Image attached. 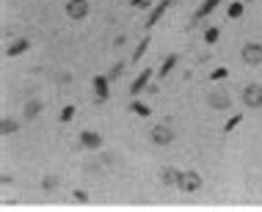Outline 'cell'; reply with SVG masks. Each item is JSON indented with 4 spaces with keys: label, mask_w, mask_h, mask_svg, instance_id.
<instances>
[{
    "label": "cell",
    "mask_w": 262,
    "mask_h": 212,
    "mask_svg": "<svg viewBox=\"0 0 262 212\" xmlns=\"http://www.w3.org/2000/svg\"><path fill=\"white\" fill-rule=\"evenodd\" d=\"M177 187L182 193H196V190H202V174H199V171H179Z\"/></svg>",
    "instance_id": "1"
},
{
    "label": "cell",
    "mask_w": 262,
    "mask_h": 212,
    "mask_svg": "<svg viewBox=\"0 0 262 212\" xmlns=\"http://www.w3.org/2000/svg\"><path fill=\"white\" fill-rule=\"evenodd\" d=\"M240 99H243L245 108H262V85L260 83H248L243 88V94H240Z\"/></svg>",
    "instance_id": "2"
},
{
    "label": "cell",
    "mask_w": 262,
    "mask_h": 212,
    "mask_svg": "<svg viewBox=\"0 0 262 212\" xmlns=\"http://www.w3.org/2000/svg\"><path fill=\"white\" fill-rule=\"evenodd\" d=\"M149 138H152L155 146H169V144H174V130L169 124H155L149 130Z\"/></svg>",
    "instance_id": "3"
},
{
    "label": "cell",
    "mask_w": 262,
    "mask_h": 212,
    "mask_svg": "<svg viewBox=\"0 0 262 212\" xmlns=\"http://www.w3.org/2000/svg\"><path fill=\"white\" fill-rule=\"evenodd\" d=\"M108 97H110V77L97 75L94 77V102H97V105H105Z\"/></svg>",
    "instance_id": "4"
},
{
    "label": "cell",
    "mask_w": 262,
    "mask_h": 212,
    "mask_svg": "<svg viewBox=\"0 0 262 212\" xmlns=\"http://www.w3.org/2000/svg\"><path fill=\"white\" fill-rule=\"evenodd\" d=\"M64 11L69 19H86L88 17V0H67Z\"/></svg>",
    "instance_id": "5"
},
{
    "label": "cell",
    "mask_w": 262,
    "mask_h": 212,
    "mask_svg": "<svg viewBox=\"0 0 262 212\" xmlns=\"http://www.w3.org/2000/svg\"><path fill=\"white\" fill-rule=\"evenodd\" d=\"M240 55H243V61L248 64V66H260V64H262V44L248 42L243 47V52H240Z\"/></svg>",
    "instance_id": "6"
},
{
    "label": "cell",
    "mask_w": 262,
    "mask_h": 212,
    "mask_svg": "<svg viewBox=\"0 0 262 212\" xmlns=\"http://www.w3.org/2000/svg\"><path fill=\"white\" fill-rule=\"evenodd\" d=\"M152 77H155L152 69H144V72H141V75L133 80V85H130V97H138L141 91H146V85L152 83Z\"/></svg>",
    "instance_id": "7"
},
{
    "label": "cell",
    "mask_w": 262,
    "mask_h": 212,
    "mask_svg": "<svg viewBox=\"0 0 262 212\" xmlns=\"http://www.w3.org/2000/svg\"><path fill=\"white\" fill-rule=\"evenodd\" d=\"M171 3H174V0H160V3L155 6V9H149V17H146V28H155V25H157V22L163 19V14L171 9Z\"/></svg>",
    "instance_id": "8"
},
{
    "label": "cell",
    "mask_w": 262,
    "mask_h": 212,
    "mask_svg": "<svg viewBox=\"0 0 262 212\" xmlns=\"http://www.w3.org/2000/svg\"><path fill=\"white\" fill-rule=\"evenodd\" d=\"M102 135L97 132V130H83L80 132V146H86V149H102Z\"/></svg>",
    "instance_id": "9"
},
{
    "label": "cell",
    "mask_w": 262,
    "mask_h": 212,
    "mask_svg": "<svg viewBox=\"0 0 262 212\" xmlns=\"http://www.w3.org/2000/svg\"><path fill=\"white\" fill-rule=\"evenodd\" d=\"M218 3H221V0H202V6H199L196 14H193V22H202L204 17H210L212 11L218 9Z\"/></svg>",
    "instance_id": "10"
},
{
    "label": "cell",
    "mask_w": 262,
    "mask_h": 212,
    "mask_svg": "<svg viewBox=\"0 0 262 212\" xmlns=\"http://www.w3.org/2000/svg\"><path fill=\"white\" fill-rule=\"evenodd\" d=\"M177 61H179V55H166V61L160 64V69L155 72V80H166V77H169V72L177 66Z\"/></svg>",
    "instance_id": "11"
},
{
    "label": "cell",
    "mask_w": 262,
    "mask_h": 212,
    "mask_svg": "<svg viewBox=\"0 0 262 212\" xmlns=\"http://www.w3.org/2000/svg\"><path fill=\"white\" fill-rule=\"evenodd\" d=\"M160 182H163L166 187H177V182H179V168H174V165L163 168V171H160Z\"/></svg>",
    "instance_id": "12"
},
{
    "label": "cell",
    "mask_w": 262,
    "mask_h": 212,
    "mask_svg": "<svg viewBox=\"0 0 262 212\" xmlns=\"http://www.w3.org/2000/svg\"><path fill=\"white\" fill-rule=\"evenodd\" d=\"M28 50H31V42H28V39H17V42L9 44L6 55H9V58H17V55H22V52H28Z\"/></svg>",
    "instance_id": "13"
},
{
    "label": "cell",
    "mask_w": 262,
    "mask_h": 212,
    "mask_svg": "<svg viewBox=\"0 0 262 212\" xmlns=\"http://www.w3.org/2000/svg\"><path fill=\"white\" fill-rule=\"evenodd\" d=\"M245 0H232V3H229V9H227V17L229 19H240L245 14V6H243Z\"/></svg>",
    "instance_id": "14"
},
{
    "label": "cell",
    "mask_w": 262,
    "mask_h": 212,
    "mask_svg": "<svg viewBox=\"0 0 262 212\" xmlns=\"http://www.w3.org/2000/svg\"><path fill=\"white\" fill-rule=\"evenodd\" d=\"M146 50H149V33H146L144 39H141V42H138L136 52H133V55H130V64H138V61H141V58H144V55H146Z\"/></svg>",
    "instance_id": "15"
},
{
    "label": "cell",
    "mask_w": 262,
    "mask_h": 212,
    "mask_svg": "<svg viewBox=\"0 0 262 212\" xmlns=\"http://www.w3.org/2000/svg\"><path fill=\"white\" fill-rule=\"evenodd\" d=\"M210 108H212V111H227V108H229V94H212V97H210Z\"/></svg>",
    "instance_id": "16"
},
{
    "label": "cell",
    "mask_w": 262,
    "mask_h": 212,
    "mask_svg": "<svg viewBox=\"0 0 262 212\" xmlns=\"http://www.w3.org/2000/svg\"><path fill=\"white\" fill-rule=\"evenodd\" d=\"M130 113H136V116H141V119H149V105H144L141 99H133L130 102Z\"/></svg>",
    "instance_id": "17"
},
{
    "label": "cell",
    "mask_w": 262,
    "mask_h": 212,
    "mask_svg": "<svg viewBox=\"0 0 262 212\" xmlns=\"http://www.w3.org/2000/svg\"><path fill=\"white\" fill-rule=\"evenodd\" d=\"M42 113V102L39 99H28V105H25V119L31 121V119H36Z\"/></svg>",
    "instance_id": "18"
},
{
    "label": "cell",
    "mask_w": 262,
    "mask_h": 212,
    "mask_svg": "<svg viewBox=\"0 0 262 212\" xmlns=\"http://www.w3.org/2000/svg\"><path fill=\"white\" fill-rule=\"evenodd\" d=\"M17 130H19V124L14 119H9V116L0 119V132H3V135H11V132H17Z\"/></svg>",
    "instance_id": "19"
},
{
    "label": "cell",
    "mask_w": 262,
    "mask_h": 212,
    "mask_svg": "<svg viewBox=\"0 0 262 212\" xmlns=\"http://www.w3.org/2000/svg\"><path fill=\"white\" fill-rule=\"evenodd\" d=\"M75 113H77V108H75V105H64V108H61L58 121H61V124H69V121L75 119Z\"/></svg>",
    "instance_id": "20"
},
{
    "label": "cell",
    "mask_w": 262,
    "mask_h": 212,
    "mask_svg": "<svg viewBox=\"0 0 262 212\" xmlns=\"http://www.w3.org/2000/svg\"><path fill=\"white\" fill-rule=\"evenodd\" d=\"M58 185H61V177H58V174H47V177L42 179V187L47 190V193H50V190H55Z\"/></svg>",
    "instance_id": "21"
},
{
    "label": "cell",
    "mask_w": 262,
    "mask_h": 212,
    "mask_svg": "<svg viewBox=\"0 0 262 212\" xmlns=\"http://www.w3.org/2000/svg\"><path fill=\"white\" fill-rule=\"evenodd\" d=\"M227 77H229L227 66H215V69H212V75H210V80H212V83H221V80H227Z\"/></svg>",
    "instance_id": "22"
},
{
    "label": "cell",
    "mask_w": 262,
    "mask_h": 212,
    "mask_svg": "<svg viewBox=\"0 0 262 212\" xmlns=\"http://www.w3.org/2000/svg\"><path fill=\"white\" fill-rule=\"evenodd\" d=\"M218 39H221V31H218V28H215V25H212V28H207V31H204V42H207V44H215V42H218Z\"/></svg>",
    "instance_id": "23"
},
{
    "label": "cell",
    "mask_w": 262,
    "mask_h": 212,
    "mask_svg": "<svg viewBox=\"0 0 262 212\" xmlns=\"http://www.w3.org/2000/svg\"><path fill=\"white\" fill-rule=\"evenodd\" d=\"M124 75V61H119V64H113V69H110L108 72V77H110V83H113V80H119V77Z\"/></svg>",
    "instance_id": "24"
},
{
    "label": "cell",
    "mask_w": 262,
    "mask_h": 212,
    "mask_svg": "<svg viewBox=\"0 0 262 212\" xmlns=\"http://www.w3.org/2000/svg\"><path fill=\"white\" fill-rule=\"evenodd\" d=\"M240 121H243V116H240V113H235V116H232V119H229L227 124H224V132H232V130H235L237 124H240Z\"/></svg>",
    "instance_id": "25"
},
{
    "label": "cell",
    "mask_w": 262,
    "mask_h": 212,
    "mask_svg": "<svg viewBox=\"0 0 262 212\" xmlns=\"http://www.w3.org/2000/svg\"><path fill=\"white\" fill-rule=\"evenodd\" d=\"M72 198H75V201H80V204H86V201H88V193H86V190H75V193H72Z\"/></svg>",
    "instance_id": "26"
},
{
    "label": "cell",
    "mask_w": 262,
    "mask_h": 212,
    "mask_svg": "<svg viewBox=\"0 0 262 212\" xmlns=\"http://www.w3.org/2000/svg\"><path fill=\"white\" fill-rule=\"evenodd\" d=\"M130 6H136V9H149V0H130Z\"/></svg>",
    "instance_id": "27"
}]
</instances>
